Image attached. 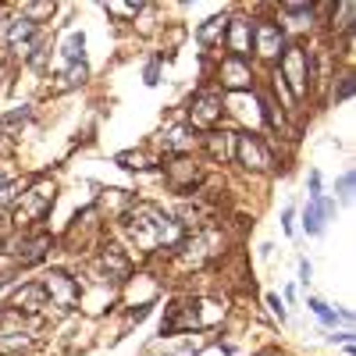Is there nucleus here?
<instances>
[{
  "label": "nucleus",
  "mask_w": 356,
  "mask_h": 356,
  "mask_svg": "<svg viewBox=\"0 0 356 356\" xmlns=\"http://www.w3.org/2000/svg\"><path fill=\"white\" fill-rule=\"evenodd\" d=\"M125 228L132 235V243L143 250V253H154L161 246H178L182 243V228L171 214H164L157 203H136L132 211L125 214Z\"/></svg>",
  "instance_id": "nucleus-1"
},
{
  "label": "nucleus",
  "mask_w": 356,
  "mask_h": 356,
  "mask_svg": "<svg viewBox=\"0 0 356 356\" xmlns=\"http://www.w3.org/2000/svg\"><path fill=\"white\" fill-rule=\"evenodd\" d=\"M278 82H289V100H300L310 93V50L292 43L278 57Z\"/></svg>",
  "instance_id": "nucleus-2"
},
{
  "label": "nucleus",
  "mask_w": 356,
  "mask_h": 356,
  "mask_svg": "<svg viewBox=\"0 0 356 356\" xmlns=\"http://www.w3.org/2000/svg\"><path fill=\"white\" fill-rule=\"evenodd\" d=\"M221 111H225V100L218 89H200V93L189 100V129H207L211 132L218 122H221Z\"/></svg>",
  "instance_id": "nucleus-3"
},
{
  "label": "nucleus",
  "mask_w": 356,
  "mask_h": 356,
  "mask_svg": "<svg viewBox=\"0 0 356 356\" xmlns=\"http://www.w3.org/2000/svg\"><path fill=\"white\" fill-rule=\"evenodd\" d=\"M285 47H289L285 43V29L278 22H267V18L253 22V54H260L264 61H278Z\"/></svg>",
  "instance_id": "nucleus-4"
},
{
  "label": "nucleus",
  "mask_w": 356,
  "mask_h": 356,
  "mask_svg": "<svg viewBox=\"0 0 356 356\" xmlns=\"http://www.w3.org/2000/svg\"><path fill=\"white\" fill-rule=\"evenodd\" d=\"M164 182H168L171 193H182L186 196V193H193L203 182V171H200V164L193 157H175L164 168Z\"/></svg>",
  "instance_id": "nucleus-5"
},
{
  "label": "nucleus",
  "mask_w": 356,
  "mask_h": 356,
  "mask_svg": "<svg viewBox=\"0 0 356 356\" xmlns=\"http://www.w3.org/2000/svg\"><path fill=\"white\" fill-rule=\"evenodd\" d=\"M50 207H54V186L40 182L36 189L22 193V203H18V211H15V221H18V225H33V221H40V218L50 211Z\"/></svg>",
  "instance_id": "nucleus-6"
},
{
  "label": "nucleus",
  "mask_w": 356,
  "mask_h": 356,
  "mask_svg": "<svg viewBox=\"0 0 356 356\" xmlns=\"http://www.w3.org/2000/svg\"><path fill=\"white\" fill-rule=\"evenodd\" d=\"M40 285H43V292H47L50 307H57V310H75V303H79V285H75V278H68L65 271H50Z\"/></svg>",
  "instance_id": "nucleus-7"
},
{
  "label": "nucleus",
  "mask_w": 356,
  "mask_h": 356,
  "mask_svg": "<svg viewBox=\"0 0 356 356\" xmlns=\"http://www.w3.org/2000/svg\"><path fill=\"white\" fill-rule=\"evenodd\" d=\"M235 161H239L246 171H267L271 168V154L260 143V136H235Z\"/></svg>",
  "instance_id": "nucleus-8"
},
{
  "label": "nucleus",
  "mask_w": 356,
  "mask_h": 356,
  "mask_svg": "<svg viewBox=\"0 0 356 356\" xmlns=\"http://www.w3.org/2000/svg\"><path fill=\"white\" fill-rule=\"evenodd\" d=\"M225 47L232 57H246L250 61V54H253V22L243 18V15H235L228 18V29H225Z\"/></svg>",
  "instance_id": "nucleus-9"
},
{
  "label": "nucleus",
  "mask_w": 356,
  "mask_h": 356,
  "mask_svg": "<svg viewBox=\"0 0 356 356\" xmlns=\"http://www.w3.org/2000/svg\"><path fill=\"white\" fill-rule=\"evenodd\" d=\"M218 75H221V86L225 89H250L253 86V72H250V61L246 57H225L221 61V68H218Z\"/></svg>",
  "instance_id": "nucleus-10"
},
{
  "label": "nucleus",
  "mask_w": 356,
  "mask_h": 356,
  "mask_svg": "<svg viewBox=\"0 0 356 356\" xmlns=\"http://www.w3.org/2000/svg\"><path fill=\"white\" fill-rule=\"evenodd\" d=\"M11 307H15V314H40L43 307H50V300H47L43 285L36 282V285H25L22 292H15Z\"/></svg>",
  "instance_id": "nucleus-11"
},
{
  "label": "nucleus",
  "mask_w": 356,
  "mask_h": 356,
  "mask_svg": "<svg viewBox=\"0 0 356 356\" xmlns=\"http://www.w3.org/2000/svg\"><path fill=\"white\" fill-rule=\"evenodd\" d=\"M335 211V200H324V196H314L303 211V225H307V235H321L324 232V218Z\"/></svg>",
  "instance_id": "nucleus-12"
},
{
  "label": "nucleus",
  "mask_w": 356,
  "mask_h": 356,
  "mask_svg": "<svg viewBox=\"0 0 356 356\" xmlns=\"http://www.w3.org/2000/svg\"><path fill=\"white\" fill-rule=\"evenodd\" d=\"M193 143H196V132H193L189 125H178V129H171V132L164 136V154L186 157V154L193 150Z\"/></svg>",
  "instance_id": "nucleus-13"
},
{
  "label": "nucleus",
  "mask_w": 356,
  "mask_h": 356,
  "mask_svg": "<svg viewBox=\"0 0 356 356\" xmlns=\"http://www.w3.org/2000/svg\"><path fill=\"white\" fill-rule=\"evenodd\" d=\"M207 154H211L214 161H221V164L232 161V157H235V136L211 129V132H207Z\"/></svg>",
  "instance_id": "nucleus-14"
},
{
  "label": "nucleus",
  "mask_w": 356,
  "mask_h": 356,
  "mask_svg": "<svg viewBox=\"0 0 356 356\" xmlns=\"http://www.w3.org/2000/svg\"><path fill=\"white\" fill-rule=\"evenodd\" d=\"M100 264H104V271H107V278H114V282H122V278H129V257L118 250V246H107L104 250V257H100Z\"/></svg>",
  "instance_id": "nucleus-15"
},
{
  "label": "nucleus",
  "mask_w": 356,
  "mask_h": 356,
  "mask_svg": "<svg viewBox=\"0 0 356 356\" xmlns=\"http://www.w3.org/2000/svg\"><path fill=\"white\" fill-rule=\"evenodd\" d=\"M47 250H50V235L40 232V235H33L29 243H22V250H15V257H18L22 264H36V260L47 257Z\"/></svg>",
  "instance_id": "nucleus-16"
},
{
  "label": "nucleus",
  "mask_w": 356,
  "mask_h": 356,
  "mask_svg": "<svg viewBox=\"0 0 356 356\" xmlns=\"http://www.w3.org/2000/svg\"><path fill=\"white\" fill-rule=\"evenodd\" d=\"M225 29H228V18H225V15H214V18H207V22L196 29V40H200L203 47H214V43L225 40Z\"/></svg>",
  "instance_id": "nucleus-17"
},
{
  "label": "nucleus",
  "mask_w": 356,
  "mask_h": 356,
  "mask_svg": "<svg viewBox=\"0 0 356 356\" xmlns=\"http://www.w3.org/2000/svg\"><path fill=\"white\" fill-rule=\"evenodd\" d=\"M33 33H36V25H33V22H25V18H15V22L8 25V47H11V50H22V47H29V40H33Z\"/></svg>",
  "instance_id": "nucleus-18"
},
{
  "label": "nucleus",
  "mask_w": 356,
  "mask_h": 356,
  "mask_svg": "<svg viewBox=\"0 0 356 356\" xmlns=\"http://www.w3.org/2000/svg\"><path fill=\"white\" fill-rule=\"evenodd\" d=\"M82 47H86L82 33H72V36L65 40V50H61V54H65V61H68V65H79V61H82Z\"/></svg>",
  "instance_id": "nucleus-19"
},
{
  "label": "nucleus",
  "mask_w": 356,
  "mask_h": 356,
  "mask_svg": "<svg viewBox=\"0 0 356 356\" xmlns=\"http://www.w3.org/2000/svg\"><path fill=\"white\" fill-rule=\"evenodd\" d=\"M353 18H356V4H339V22H332L335 33H353Z\"/></svg>",
  "instance_id": "nucleus-20"
},
{
  "label": "nucleus",
  "mask_w": 356,
  "mask_h": 356,
  "mask_svg": "<svg viewBox=\"0 0 356 356\" xmlns=\"http://www.w3.org/2000/svg\"><path fill=\"white\" fill-rule=\"evenodd\" d=\"M50 15H54V4H25V8H22V18L33 22V25H36L40 18H50Z\"/></svg>",
  "instance_id": "nucleus-21"
},
{
  "label": "nucleus",
  "mask_w": 356,
  "mask_h": 356,
  "mask_svg": "<svg viewBox=\"0 0 356 356\" xmlns=\"http://www.w3.org/2000/svg\"><path fill=\"white\" fill-rule=\"evenodd\" d=\"M29 118H33V111L29 107H22V111H11L8 118H0V129H18V125H25Z\"/></svg>",
  "instance_id": "nucleus-22"
},
{
  "label": "nucleus",
  "mask_w": 356,
  "mask_h": 356,
  "mask_svg": "<svg viewBox=\"0 0 356 356\" xmlns=\"http://www.w3.org/2000/svg\"><path fill=\"white\" fill-rule=\"evenodd\" d=\"M61 79H65V82H61L65 89H68V86H79V82H86V61H79V65H68V72H65Z\"/></svg>",
  "instance_id": "nucleus-23"
},
{
  "label": "nucleus",
  "mask_w": 356,
  "mask_h": 356,
  "mask_svg": "<svg viewBox=\"0 0 356 356\" xmlns=\"http://www.w3.org/2000/svg\"><path fill=\"white\" fill-rule=\"evenodd\" d=\"M260 111H264V122H267V129H282V118L275 114V104L267 100L264 93H260Z\"/></svg>",
  "instance_id": "nucleus-24"
},
{
  "label": "nucleus",
  "mask_w": 356,
  "mask_h": 356,
  "mask_svg": "<svg viewBox=\"0 0 356 356\" xmlns=\"http://www.w3.org/2000/svg\"><path fill=\"white\" fill-rule=\"evenodd\" d=\"M353 89H356V75L353 72H346L342 75V82H339V89H335V100L342 104V100H349L353 97Z\"/></svg>",
  "instance_id": "nucleus-25"
},
{
  "label": "nucleus",
  "mask_w": 356,
  "mask_h": 356,
  "mask_svg": "<svg viewBox=\"0 0 356 356\" xmlns=\"http://www.w3.org/2000/svg\"><path fill=\"white\" fill-rule=\"evenodd\" d=\"M143 11V4H107V15H122V18H136Z\"/></svg>",
  "instance_id": "nucleus-26"
},
{
  "label": "nucleus",
  "mask_w": 356,
  "mask_h": 356,
  "mask_svg": "<svg viewBox=\"0 0 356 356\" xmlns=\"http://www.w3.org/2000/svg\"><path fill=\"white\" fill-rule=\"evenodd\" d=\"M282 11H285L289 18H307V22H310V15H314L310 4H282Z\"/></svg>",
  "instance_id": "nucleus-27"
},
{
  "label": "nucleus",
  "mask_w": 356,
  "mask_h": 356,
  "mask_svg": "<svg viewBox=\"0 0 356 356\" xmlns=\"http://www.w3.org/2000/svg\"><path fill=\"white\" fill-rule=\"evenodd\" d=\"M114 161L122 164V168H129V171H132V168H136V171L143 168V154H118Z\"/></svg>",
  "instance_id": "nucleus-28"
},
{
  "label": "nucleus",
  "mask_w": 356,
  "mask_h": 356,
  "mask_svg": "<svg viewBox=\"0 0 356 356\" xmlns=\"http://www.w3.org/2000/svg\"><path fill=\"white\" fill-rule=\"evenodd\" d=\"M339 196H342V200H353V171H346V175L339 178Z\"/></svg>",
  "instance_id": "nucleus-29"
},
{
  "label": "nucleus",
  "mask_w": 356,
  "mask_h": 356,
  "mask_svg": "<svg viewBox=\"0 0 356 356\" xmlns=\"http://www.w3.org/2000/svg\"><path fill=\"white\" fill-rule=\"evenodd\" d=\"M267 307H271L275 314H278V321H285V307H282V300H278V296L271 292V296H267Z\"/></svg>",
  "instance_id": "nucleus-30"
},
{
  "label": "nucleus",
  "mask_w": 356,
  "mask_h": 356,
  "mask_svg": "<svg viewBox=\"0 0 356 356\" xmlns=\"http://www.w3.org/2000/svg\"><path fill=\"white\" fill-rule=\"evenodd\" d=\"M292 218H296V211H292V207H285V214H282V225H285V235H292V232H296V225H292Z\"/></svg>",
  "instance_id": "nucleus-31"
},
{
  "label": "nucleus",
  "mask_w": 356,
  "mask_h": 356,
  "mask_svg": "<svg viewBox=\"0 0 356 356\" xmlns=\"http://www.w3.org/2000/svg\"><path fill=\"white\" fill-rule=\"evenodd\" d=\"M157 72H161V61H154L150 68H146V86H157L161 79H157Z\"/></svg>",
  "instance_id": "nucleus-32"
},
{
  "label": "nucleus",
  "mask_w": 356,
  "mask_h": 356,
  "mask_svg": "<svg viewBox=\"0 0 356 356\" xmlns=\"http://www.w3.org/2000/svg\"><path fill=\"white\" fill-rule=\"evenodd\" d=\"M150 310H154V303H143L139 310H132V314H129V321H136V324H139V321H143L146 314H150Z\"/></svg>",
  "instance_id": "nucleus-33"
},
{
  "label": "nucleus",
  "mask_w": 356,
  "mask_h": 356,
  "mask_svg": "<svg viewBox=\"0 0 356 356\" xmlns=\"http://www.w3.org/2000/svg\"><path fill=\"white\" fill-rule=\"evenodd\" d=\"M314 196H321V175L317 171H310V200Z\"/></svg>",
  "instance_id": "nucleus-34"
},
{
  "label": "nucleus",
  "mask_w": 356,
  "mask_h": 356,
  "mask_svg": "<svg viewBox=\"0 0 356 356\" xmlns=\"http://www.w3.org/2000/svg\"><path fill=\"white\" fill-rule=\"evenodd\" d=\"M310 275H314V267H310V260H303V264H300V278L310 282Z\"/></svg>",
  "instance_id": "nucleus-35"
},
{
  "label": "nucleus",
  "mask_w": 356,
  "mask_h": 356,
  "mask_svg": "<svg viewBox=\"0 0 356 356\" xmlns=\"http://www.w3.org/2000/svg\"><path fill=\"white\" fill-rule=\"evenodd\" d=\"M4 186H8V175H4V171H0V189H4Z\"/></svg>",
  "instance_id": "nucleus-36"
}]
</instances>
